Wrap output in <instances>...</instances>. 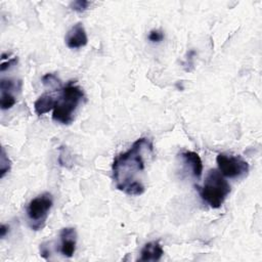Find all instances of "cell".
<instances>
[{
    "label": "cell",
    "instance_id": "1",
    "mask_svg": "<svg viewBox=\"0 0 262 262\" xmlns=\"http://www.w3.org/2000/svg\"><path fill=\"white\" fill-rule=\"evenodd\" d=\"M149 138L141 137L131 147L118 155L113 162L112 172L116 188L128 195H140L144 192L142 176L145 170V158L152 152Z\"/></svg>",
    "mask_w": 262,
    "mask_h": 262
},
{
    "label": "cell",
    "instance_id": "2",
    "mask_svg": "<svg viewBox=\"0 0 262 262\" xmlns=\"http://www.w3.org/2000/svg\"><path fill=\"white\" fill-rule=\"evenodd\" d=\"M83 98L84 92L82 88L70 81L60 88V95L56 99L52 112V120L62 125L71 124L74 121V114Z\"/></svg>",
    "mask_w": 262,
    "mask_h": 262
},
{
    "label": "cell",
    "instance_id": "3",
    "mask_svg": "<svg viewBox=\"0 0 262 262\" xmlns=\"http://www.w3.org/2000/svg\"><path fill=\"white\" fill-rule=\"evenodd\" d=\"M196 187L202 200L213 209L220 208L230 192L229 183L216 169L210 170L203 186Z\"/></svg>",
    "mask_w": 262,
    "mask_h": 262
},
{
    "label": "cell",
    "instance_id": "4",
    "mask_svg": "<svg viewBox=\"0 0 262 262\" xmlns=\"http://www.w3.org/2000/svg\"><path fill=\"white\" fill-rule=\"evenodd\" d=\"M52 205L53 198L50 192H43L31 200L27 206L26 212L29 225L33 230L43 228Z\"/></svg>",
    "mask_w": 262,
    "mask_h": 262
},
{
    "label": "cell",
    "instance_id": "5",
    "mask_svg": "<svg viewBox=\"0 0 262 262\" xmlns=\"http://www.w3.org/2000/svg\"><path fill=\"white\" fill-rule=\"evenodd\" d=\"M219 172L227 178H242L249 172V164L239 156L219 154L216 157Z\"/></svg>",
    "mask_w": 262,
    "mask_h": 262
},
{
    "label": "cell",
    "instance_id": "6",
    "mask_svg": "<svg viewBox=\"0 0 262 262\" xmlns=\"http://www.w3.org/2000/svg\"><path fill=\"white\" fill-rule=\"evenodd\" d=\"M66 44L71 49L84 47L88 43V37L85 28L81 23L74 25L66 35Z\"/></svg>",
    "mask_w": 262,
    "mask_h": 262
},
{
    "label": "cell",
    "instance_id": "7",
    "mask_svg": "<svg viewBox=\"0 0 262 262\" xmlns=\"http://www.w3.org/2000/svg\"><path fill=\"white\" fill-rule=\"evenodd\" d=\"M60 247L59 252L68 258H71L76 251L77 231L73 227H64L59 232Z\"/></svg>",
    "mask_w": 262,
    "mask_h": 262
},
{
    "label": "cell",
    "instance_id": "8",
    "mask_svg": "<svg viewBox=\"0 0 262 262\" xmlns=\"http://www.w3.org/2000/svg\"><path fill=\"white\" fill-rule=\"evenodd\" d=\"M182 160L190 167L191 174L194 178L200 179L203 174V162L199 154L191 150H185L180 154Z\"/></svg>",
    "mask_w": 262,
    "mask_h": 262
},
{
    "label": "cell",
    "instance_id": "9",
    "mask_svg": "<svg viewBox=\"0 0 262 262\" xmlns=\"http://www.w3.org/2000/svg\"><path fill=\"white\" fill-rule=\"evenodd\" d=\"M164 255V250L159 242H149L145 244L140 252L139 261H159Z\"/></svg>",
    "mask_w": 262,
    "mask_h": 262
},
{
    "label": "cell",
    "instance_id": "10",
    "mask_svg": "<svg viewBox=\"0 0 262 262\" xmlns=\"http://www.w3.org/2000/svg\"><path fill=\"white\" fill-rule=\"evenodd\" d=\"M56 99L49 94H42L38 99L34 102V110L38 116H42L44 114L49 113L54 108Z\"/></svg>",
    "mask_w": 262,
    "mask_h": 262
},
{
    "label": "cell",
    "instance_id": "11",
    "mask_svg": "<svg viewBox=\"0 0 262 262\" xmlns=\"http://www.w3.org/2000/svg\"><path fill=\"white\" fill-rule=\"evenodd\" d=\"M11 162L5 151V148H1V156H0V178H3L6 173L10 171Z\"/></svg>",
    "mask_w": 262,
    "mask_h": 262
},
{
    "label": "cell",
    "instance_id": "12",
    "mask_svg": "<svg viewBox=\"0 0 262 262\" xmlns=\"http://www.w3.org/2000/svg\"><path fill=\"white\" fill-rule=\"evenodd\" d=\"M16 103V98L10 92H1L0 98V106L1 110H9Z\"/></svg>",
    "mask_w": 262,
    "mask_h": 262
},
{
    "label": "cell",
    "instance_id": "13",
    "mask_svg": "<svg viewBox=\"0 0 262 262\" xmlns=\"http://www.w3.org/2000/svg\"><path fill=\"white\" fill-rule=\"evenodd\" d=\"M42 83L44 85H49V86H53V85L58 86V87L61 86L59 79L54 74H50V73H48L42 77Z\"/></svg>",
    "mask_w": 262,
    "mask_h": 262
},
{
    "label": "cell",
    "instance_id": "14",
    "mask_svg": "<svg viewBox=\"0 0 262 262\" xmlns=\"http://www.w3.org/2000/svg\"><path fill=\"white\" fill-rule=\"evenodd\" d=\"M89 5H90L89 1L77 0V1H74L71 3V8L77 12H83L88 8Z\"/></svg>",
    "mask_w": 262,
    "mask_h": 262
},
{
    "label": "cell",
    "instance_id": "15",
    "mask_svg": "<svg viewBox=\"0 0 262 262\" xmlns=\"http://www.w3.org/2000/svg\"><path fill=\"white\" fill-rule=\"evenodd\" d=\"M15 87V82L12 79H1L0 89L1 92H9V90Z\"/></svg>",
    "mask_w": 262,
    "mask_h": 262
},
{
    "label": "cell",
    "instance_id": "16",
    "mask_svg": "<svg viewBox=\"0 0 262 262\" xmlns=\"http://www.w3.org/2000/svg\"><path fill=\"white\" fill-rule=\"evenodd\" d=\"M164 39V33L160 30H151L148 34V40L152 43H159Z\"/></svg>",
    "mask_w": 262,
    "mask_h": 262
},
{
    "label": "cell",
    "instance_id": "17",
    "mask_svg": "<svg viewBox=\"0 0 262 262\" xmlns=\"http://www.w3.org/2000/svg\"><path fill=\"white\" fill-rule=\"evenodd\" d=\"M17 57H12V58H9L7 61H3L0 66V72H4L6 71L7 69L11 68L12 66H15L17 63Z\"/></svg>",
    "mask_w": 262,
    "mask_h": 262
},
{
    "label": "cell",
    "instance_id": "18",
    "mask_svg": "<svg viewBox=\"0 0 262 262\" xmlns=\"http://www.w3.org/2000/svg\"><path fill=\"white\" fill-rule=\"evenodd\" d=\"M40 246H41V247H40L41 256H42L43 258H45V259H48V255L50 254L49 249L47 248V246H45V244H42V245H40Z\"/></svg>",
    "mask_w": 262,
    "mask_h": 262
},
{
    "label": "cell",
    "instance_id": "19",
    "mask_svg": "<svg viewBox=\"0 0 262 262\" xmlns=\"http://www.w3.org/2000/svg\"><path fill=\"white\" fill-rule=\"evenodd\" d=\"M8 231H9V226L6 225V224H2L1 227H0V236H1V238L5 237V235L8 233Z\"/></svg>",
    "mask_w": 262,
    "mask_h": 262
}]
</instances>
